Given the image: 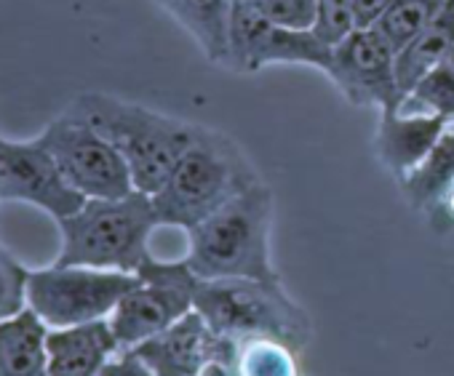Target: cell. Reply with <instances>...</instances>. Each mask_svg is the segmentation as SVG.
Returning a JSON list of instances; mask_svg holds the SVG:
<instances>
[{"label": "cell", "instance_id": "obj_1", "mask_svg": "<svg viewBox=\"0 0 454 376\" xmlns=\"http://www.w3.org/2000/svg\"><path fill=\"white\" fill-rule=\"evenodd\" d=\"M260 181V171L231 136L200 126L160 190L150 198L160 227L187 233Z\"/></svg>", "mask_w": 454, "mask_h": 376}, {"label": "cell", "instance_id": "obj_2", "mask_svg": "<svg viewBox=\"0 0 454 376\" xmlns=\"http://www.w3.org/2000/svg\"><path fill=\"white\" fill-rule=\"evenodd\" d=\"M65 110L113 142L131 171L134 190L147 196L160 190V184L168 179L171 168L200 128L198 123H187L102 91H86Z\"/></svg>", "mask_w": 454, "mask_h": 376}, {"label": "cell", "instance_id": "obj_3", "mask_svg": "<svg viewBox=\"0 0 454 376\" xmlns=\"http://www.w3.org/2000/svg\"><path fill=\"white\" fill-rule=\"evenodd\" d=\"M270 233L273 193L265 181H260L187 230L184 262L203 280L252 278L281 283L270 254Z\"/></svg>", "mask_w": 454, "mask_h": 376}, {"label": "cell", "instance_id": "obj_4", "mask_svg": "<svg viewBox=\"0 0 454 376\" xmlns=\"http://www.w3.org/2000/svg\"><path fill=\"white\" fill-rule=\"evenodd\" d=\"M62 249L54 265L137 272L153 257L150 235L158 225L153 198L129 193L123 198H89L73 217L59 219Z\"/></svg>", "mask_w": 454, "mask_h": 376}, {"label": "cell", "instance_id": "obj_5", "mask_svg": "<svg viewBox=\"0 0 454 376\" xmlns=\"http://www.w3.org/2000/svg\"><path fill=\"white\" fill-rule=\"evenodd\" d=\"M192 310L200 312L214 334L233 341L265 336L302 352L313 336L310 315L284 288V283L252 278H200Z\"/></svg>", "mask_w": 454, "mask_h": 376}, {"label": "cell", "instance_id": "obj_6", "mask_svg": "<svg viewBox=\"0 0 454 376\" xmlns=\"http://www.w3.org/2000/svg\"><path fill=\"white\" fill-rule=\"evenodd\" d=\"M137 283L139 278L134 272L51 265L43 270H30L27 307L49 328L81 326L110 318L115 304Z\"/></svg>", "mask_w": 454, "mask_h": 376}, {"label": "cell", "instance_id": "obj_7", "mask_svg": "<svg viewBox=\"0 0 454 376\" xmlns=\"http://www.w3.org/2000/svg\"><path fill=\"white\" fill-rule=\"evenodd\" d=\"M139 283L110 312V328L121 349H131L174 320L187 315L195 302L200 278L182 262H160L147 257L134 272Z\"/></svg>", "mask_w": 454, "mask_h": 376}, {"label": "cell", "instance_id": "obj_8", "mask_svg": "<svg viewBox=\"0 0 454 376\" xmlns=\"http://www.w3.org/2000/svg\"><path fill=\"white\" fill-rule=\"evenodd\" d=\"M41 142L83 198H123L134 193V179L123 155L94 126L67 110L43 128Z\"/></svg>", "mask_w": 454, "mask_h": 376}, {"label": "cell", "instance_id": "obj_9", "mask_svg": "<svg viewBox=\"0 0 454 376\" xmlns=\"http://www.w3.org/2000/svg\"><path fill=\"white\" fill-rule=\"evenodd\" d=\"M332 49L313 30L281 27L257 14L244 0L233 4L231 49L227 65L236 73H257L268 65H310L321 73L329 70Z\"/></svg>", "mask_w": 454, "mask_h": 376}, {"label": "cell", "instance_id": "obj_10", "mask_svg": "<svg viewBox=\"0 0 454 376\" xmlns=\"http://www.w3.org/2000/svg\"><path fill=\"white\" fill-rule=\"evenodd\" d=\"M4 201L35 206L59 222L73 217L89 198L65 179L41 136L27 142L0 136V203Z\"/></svg>", "mask_w": 454, "mask_h": 376}, {"label": "cell", "instance_id": "obj_11", "mask_svg": "<svg viewBox=\"0 0 454 376\" xmlns=\"http://www.w3.org/2000/svg\"><path fill=\"white\" fill-rule=\"evenodd\" d=\"M326 75L350 104L387 112L401 102L395 51L374 27L353 30L342 43H337L332 49Z\"/></svg>", "mask_w": 454, "mask_h": 376}, {"label": "cell", "instance_id": "obj_12", "mask_svg": "<svg viewBox=\"0 0 454 376\" xmlns=\"http://www.w3.org/2000/svg\"><path fill=\"white\" fill-rule=\"evenodd\" d=\"M236 349L239 341L214 334L198 310H190L168 328L131 347L155 376H198L214 360L233 365Z\"/></svg>", "mask_w": 454, "mask_h": 376}, {"label": "cell", "instance_id": "obj_13", "mask_svg": "<svg viewBox=\"0 0 454 376\" xmlns=\"http://www.w3.org/2000/svg\"><path fill=\"white\" fill-rule=\"evenodd\" d=\"M446 126L449 123L441 118L403 112L398 107L380 112V126L374 136V150L380 163L393 173L395 181H401L430 155Z\"/></svg>", "mask_w": 454, "mask_h": 376}, {"label": "cell", "instance_id": "obj_14", "mask_svg": "<svg viewBox=\"0 0 454 376\" xmlns=\"http://www.w3.org/2000/svg\"><path fill=\"white\" fill-rule=\"evenodd\" d=\"M46 349L51 376H97L105 363L121 352V344L105 318L67 328H49Z\"/></svg>", "mask_w": 454, "mask_h": 376}, {"label": "cell", "instance_id": "obj_15", "mask_svg": "<svg viewBox=\"0 0 454 376\" xmlns=\"http://www.w3.org/2000/svg\"><path fill=\"white\" fill-rule=\"evenodd\" d=\"M46 341L49 326L30 307L0 320V376H51Z\"/></svg>", "mask_w": 454, "mask_h": 376}, {"label": "cell", "instance_id": "obj_16", "mask_svg": "<svg viewBox=\"0 0 454 376\" xmlns=\"http://www.w3.org/2000/svg\"><path fill=\"white\" fill-rule=\"evenodd\" d=\"M200 46L211 65H227L236 0H158Z\"/></svg>", "mask_w": 454, "mask_h": 376}, {"label": "cell", "instance_id": "obj_17", "mask_svg": "<svg viewBox=\"0 0 454 376\" xmlns=\"http://www.w3.org/2000/svg\"><path fill=\"white\" fill-rule=\"evenodd\" d=\"M454 49V0L441 9V14L395 54V78L401 96L409 94L430 70L441 67Z\"/></svg>", "mask_w": 454, "mask_h": 376}, {"label": "cell", "instance_id": "obj_18", "mask_svg": "<svg viewBox=\"0 0 454 376\" xmlns=\"http://www.w3.org/2000/svg\"><path fill=\"white\" fill-rule=\"evenodd\" d=\"M451 179H454V126L449 123L438 144L430 150V155L411 173H406L398 181V187L406 203L425 214L435 203V198L446 190V184Z\"/></svg>", "mask_w": 454, "mask_h": 376}, {"label": "cell", "instance_id": "obj_19", "mask_svg": "<svg viewBox=\"0 0 454 376\" xmlns=\"http://www.w3.org/2000/svg\"><path fill=\"white\" fill-rule=\"evenodd\" d=\"M289 344L278 339H244L239 341L233 371L236 376H300V363Z\"/></svg>", "mask_w": 454, "mask_h": 376}, {"label": "cell", "instance_id": "obj_20", "mask_svg": "<svg viewBox=\"0 0 454 376\" xmlns=\"http://www.w3.org/2000/svg\"><path fill=\"white\" fill-rule=\"evenodd\" d=\"M449 0H395V4L382 14L374 30L393 46L398 54L406 49L438 14Z\"/></svg>", "mask_w": 454, "mask_h": 376}, {"label": "cell", "instance_id": "obj_21", "mask_svg": "<svg viewBox=\"0 0 454 376\" xmlns=\"http://www.w3.org/2000/svg\"><path fill=\"white\" fill-rule=\"evenodd\" d=\"M398 110L417 112V115H433L446 123L454 120V75L446 65L430 70L409 94L401 96Z\"/></svg>", "mask_w": 454, "mask_h": 376}, {"label": "cell", "instance_id": "obj_22", "mask_svg": "<svg viewBox=\"0 0 454 376\" xmlns=\"http://www.w3.org/2000/svg\"><path fill=\"white\" fill-rule=\"evenodd\" d=\"M30 270L20 265L6 246H0V320L14 318L27 307Z\"/></svg>", "mask_w": 454, "mask_h": 376}, {"label": "cell", "instance_id": "obj_23", "mask_svg": "<svg viewBox=\"0 0 454 376\" xmlns=\"http://www.w3.org/2000/svg\"><path fill=\"white\" fill-rule=\"evenodd\" d=\"M356 30L353 0H316V25L313 33L334 49Z\"/></svg>", "mask_w": 454, "mask_h": 376}, {"label": "cell", "instance_id": "obj_24", "mask_svg": "<svg viewBox=\"0 0 454 376\" xmlns=\"http://www.w3.org/2000/svg\"><path fill=\"white\" fill-rule=\"evenodd\" d=\"M244 4L281 27L313 30L316 25V0H244Z\"/></svg>", "mask_w": 454, "mask_h": 376}, {"label": "cell", "instance_id": "obj_25", "mask_svg": "<svg viewBox=\"0 0 454 376\" xmlns=\"http://www.w3.org/2000/svg\"><path fill=\"white\" fill-rule=\"evenodd\" d=\"M425 217L435 233H451L454 230V179L446 184V190L435 198V203L425 211Z\"/></svg>", "mask_w": 454, "mask_h": 376}, {"label": "cell", "instance_id": "obj_26", "mask_svg": "<svg viewBox=\"0 0 454 376\" xmlns=\"http://www.w3.org/2000/svg\"><path fill=\"white\" fill-rule=\"evenodd\" d=\"M97 376H155L131 349L115 352Z\"/></svg>", "mask_w": 454, "mask_h": 376}, {"label": "cell", "instance_id": "obj_27", "mask_svg": "<svg viewBox=\"0 0 454 376\" xmlns=\"http://www.w3.org/2000/svg\"><path fill=\"white\" fill-rule=\"evenodd\" d=\"M393 4H395V0H353V22H356V30L374 27Z\"/></svg>", "mask_w": 454, "mask_h": 376}, {"label": "cell", "instance_id": "obj_28", "mask_svg": "<svg viewBox=\"0 0 454 376\" xmlns=\"http://www.w3.org/2000/svg\"><path fill=\"white\" fill-rule=\"evenodd\" d=\"M198 376H236V371H233V365H227V363H219V360H214V363H208Z\"/></svg>", "mask_w": 454, "mask_h": 376}, {"label": "cell", "instance_id": "obj_29", "mask_svg": "<svg viewBox=\"0 0 454 376\" xmlns=\"http://www.w3.org/2000/svg\"><path fill=\"white\" fill-rule=\"evenodd\" d=\"M443 65H446V67L451 70V75H454V49H451V54L446 57V62H443Z\"/></svg>", "mask_w": 454, "mask_h": 376}]
</instances>
